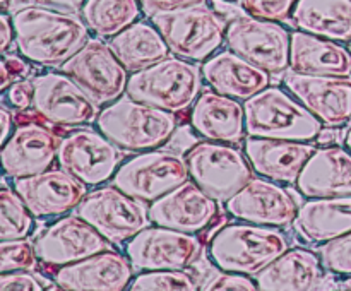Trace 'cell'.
Wrapping results in <instances>:
<instances>
[{"label": "cell", "instance_id": "f546056e", "mask_svg": "<svg viewBox=\"0 0 351 291\" xmlns=\"http://www.w3.org/2000/svg\"><path fill=\"white\" fill-rule=\"evenodd\" d=\"M291 21L305 33L351 41V0H298Z\"/></svg>", "mask_w": 351, "mask_h": 291}, {"label": "cell", "instance_id": "bcb514c9", "mask_svg": "<svg viewBox=\"0 0 351 291\" xmlns=\"http://www.w3.org/2000/svg\"><path fill=\"white\" fill-rule=\"evenodd\" d=\"M345 146L348 147V149L351 151V129L346 132V137H345Z\"/></svg>", "mask_w": 351, "mask_h": 291}, {"label": "cell", "instance_id": "484cf974", "mask_svg": "<svg viewBox=\"0 0 351 291\" xmlns=\"http://www.w3.org/2000/svg\"><path fill=\"white\" fill-rule=\"evenodd\" d=\"M290 68L300 74L351 77V53L339 41L298 29L291 33Z\"/></svg>", "mask_w": 351, "mask_h": 291}, {"label": "cell", "instance_id": "52a82bcc", "mask_svg": "<svg viewBox=\"0 0 351 291\" xmlns=\"http://www.w3.org/2000/svg\"><path fill=\"white\" fill-rule=\"evenodd\" d=\"M171 53L191 62H206L226 41V24L208 5L189 7L151 17Z\"/></svg>", "mask_w": 351, "mask_h": 291}, {"label": "cell", "instance_id": "277c9868", "mask_svg": "<svg viewBox=\"0 0 351 291\" xmlns=\"http://www.w3.org/2000/svg\"><path fill=\"white\" fill-rule=\"evenodd\" d=\"M249 137L285 140H317L322 122L291 92L281 88L263 89L243 101Z\"/></svg>", "mask_w": 351, "mask_h": 291}, {"label": "cell", "instance_id": "d590c367", "mask_svg": "<svg viewBox=\"0 0 351 291\" xmlns=\"http://www.w3.org/2000/svg\"><path fill=\"white\" fill-rule=\"evenodd\" d=\"M298 0H242L247 14L259 19L281 23L293 16Z\"/></svg>", "mask_w": 351, "mask_h": 291}, {"label": "cell", "instance_id": "44dd1931", "mask_svg": "<svg viewBox=\"0 0 351 291\" xmlns=\"http://www.w3.org/2000/svg\"><path fill=\"white\" fill-rule=\"evenodd\" d=\"M55 283L60 290L122 291L132 283V264L129 257L105 250L58 267Z\"/></svg>", "mask_w": 351, "mask_h": 291}, {"label": "cell", "instance_id": "74e56055", "mask_svg": "<svg viewBox=\"0 0 351 291\" xmlns=\"http://www.w3.org/2000/svg\"><path fill=\"white\" fill-rule=\"evenodd\" d=\"M45 288H48V284L31 274V270H10V273L0 274L2 291H41Z\"/></svg>", "mask_w": 351, "mask_h": 291}, {"label": "cell", "instance_id": "4dcf8cb0", "mask_svg": "<svg viewBox=\"0 0 351 291\" xmlns=\"http://www.w3.org/2000/svg\"><path fill=\"white\" fill-rule=\"evenodd\" d=\"M139 0H86L81 17L91 33L99 38H113L139 21Z\"/></svg>", "mask_w": 351, "mask_h": 291}, {"label": "cell", "instance_id": "ac0fdd59", "mask_svg": "<svg viewBox=\"0 0 351 291\" xmlns=\"http://www.w3.org/2000/svg\"><path fill=\"white\" fill-rule=\"evenodd\" d=\"M88 185L62 170H47L16 178L14 190L21 195L36 218H50L72 211L86 197Z\"/></svg>", "mask_w": 351, "mask_h": 291}, {"label": "cell", "instance_id": "ee69618b", "mask_svg": "<svg viewBox=\"0 0 351 291\" xmlns=\"http://www.w3.org/2000/svg\"><path fill=\"white\" fill-rule=\"evenodd\" d=\"M31 2L38 3V5L53 7V9L60 10H81L86 0H31Z\"/></svg>", "mask_w": 351, "mask_h": 291}, {"label": "cell", "instance_id": "f1b7e54d", "mask_svg": "<svg viewBox=\"0 0 351 291\" xmlns=\"http://www.w3.org/2000/svg\"><path fill=\"white\" fill-rule=\"evenodd\" d=\"M108 45L120 64L130 74L151 67L156 62L170 57L171 53L163 34L154 26L153 21L151 23L136 21L119 34L110 38Z\"/></svg>", "mask_w": 351, "mask_h": 291}, {"label": "cell", "instance_id": "4316f807", "mask_svg": "<svg viewBox=\"0 0 351 291\" xmlns=\"http://www.w3.org/2000/svg\"><path fill=\"white\" fill-rule=\"evenodd\" d=\"M295 231L308 243H328L351 233V195L317 197L298 207Z\"/></svg>", "mask_w": 351, "mask_h": 291}, {"label": "cell", "instance_id": "8fae6325", "mask_svg": "<svg viewBox=\"0 0 351 291\" xmlns=\"http://www.w3.org/2000/svg\"><path fill=\"white\" fill-rule=\"evenodd\" d=\"M226 45L269 74H283L290 68L291 33L274 21L250 14L235 17L226 26Z\"/></svg>", "mask_w": 351, "mask_h": 291}, {"label": "cell", "instance_id": "8d00e7d4", "mask_svg": "<svg viewBox=\"0 0 351 291\" xmlns=\"http://www.w3.org/2000/svg\"><path fill=\"white\" fill-rule=\"evenodd\" d=\"M202 291H256V279L252 276L239 273H230V270H221L206 279L201 284Z\"/></svg>", "mask_w": 351, "mask_h": 291}, {"label": "cell", "instance_id": "83f0119b", "mask_svg": "<svg viewBox=\"0 0 351 291\" xmlns=\"http://www.w3.org/2000/svg\"><path fill=\"white\" fill-rule=\"evenodd\" d=\"M321 255L307 249H288L283 255L261 270L256 279L263 291L317 290L322 279Z\"/></svg>", "mask_w": 351, "mask_h": 291}, {"label": "cell", "instance_id": "836d02e7", "mask_svg": "<svg viewBox=\"0 0 351 291\" xmlns=\"http://www.w3.org/2000/svg\"><path fill=\"white\" fill-rule=\"evenodd\" d=\"M36 260L34 243L27 242V238L0 242V273L33 270L36 267Z\"/></svg>", "mask_w": 351, "mask_h": 291}, {"label": "cell", "instance_id": "7402d4cb", "mask_svg": "<svg viewBox=\"0 0 351 291\" xmlns=\"http://www.w3.org/2000/svg\"><path fill=\"white\" fill-rule=\"evenodd\" d=\"M314 151L315 147L304 140L263 137H249L245 140V154L254 171L278 184H297Z\"/></svg>", "mask_w": 351, "mask_h": 291}, {"label": "cell", "instance_id": "9c48e42d", "mask_svg": "<svg viewBox=\"0 0 351 291\" xmlns=\"http://www.w3.org/2000/svg\"><path fill=\"white\" fill-rule=\"evenodd\" d=\"M75 214L95 226L110 243H123L147 228L149 212L143 202L130 197L115 185L88 192Z\"/></svg>", "mask_w": 351, "mask_h": 291}, {"label": "cell", "instance_id": "603a6c76", "mask_svg": "<svg viewBox=\"0 0 351 291\" xmlns=\"http://www.w3.org/2000/svg\"><path fill=\"white\" fill-rule=\"evenodd\" d=\"M297 187L308 199L351 195V151L332 144L315 147Z\"/></svg>", "mask_w": 351, "mask_h": 291}, {"label": "cell", "instance_id": "7a4b0ae2", "mask_svg": "<svg viewBox=\"0 0 351 291\" xmlns=\"http://www.w3.org/2000/svg\"><path fill=\"white\" fill-rule=\"evenodd\" d=\"M287 250L288 238L280 229L245 221L223 226L209 243V257L216 267L252 277Z\"/></svg>", "mask_w": 351, "mask_h": 291}, {"label": "cell", "instance_id": "d4e9b609", "mask_svg": "<svg viewBox=\"0 0 351 291\" xmlns=\"http://www.w3.org/2000/svg\"><path fill=\"white\" fill-rule=\"evenodd\" d=\"M202 75L215 91L242 101L266 89L271 81L269 72L230 48L209 57L202 65Z\"/></svg>", "mask_w": 351, "mask_h": 291}, {"label": "cell", "instance_id": "b9f144b4", "mask_svg": "<svg viewBox=\"0 0 351 291\" xmlns=\"http://www.w3.org/2000/svg\"><path fill=\"white\" fill-rule=\"evenodd\" d=\"M14 40H16V31H14L12 16H9V12H2L0 14V50L2 53H7Z\"/></svg>", "mask_w": 351, "mask_h": 291}, {"label": "cell", "instance_id": "ab89813d", "mask_svg": "<svg viewBox=\"0 0 351 291\" xmlns=\"http://www.w3.org/2000/svg\"><path fill=\"white\" fill-rule=\"evenodd\" d=\"M139 3L147 17H154L158 14L173 12L189 7L208 5V0H139Z\"/></svg>", "mask_w": 351, "mask_h": 291}, {"label": "cell", "instance_id": "681fc988", "mask_svg": "<svg viewBox=\"0 0 351 291\" xmlns=\"http://www.w3.org/2000/svg\"><path fill=\"white\" fill-rule=\"evenodd\" d=\"M230 2H235V0H230Z\"/></svg>", "mask_w": 351, "mask_h": 291}, {"label": "cell", "instance_id": "7c38bea8", "mask_svg": "<svg viewBox=\"0 0 351 291\" xmlns=\"http://www.w3.org/2000/svg\"><path fill=\"white\" fill-rule=\"evenodd\" d=\"M120 160L122 154L119 146L99 129L89 127L75 129L64 137L57 154L58 166L84 181L88 187L110 180L119 170Z\"/></svg>", "mask_w": 351, "mask_h": 291}, {"label": "cell", "instance_id": "ffe728a7", "mask_svg": "<svg viewBox=\"0 0 351 291\" xmlns=\"http://www.w3.org/2000/svg\"><path fill=\"white\" fill-rule=\"evenodd\" d=\"M62 139L40 123H24L2 146V166L7 177L21 178L50 170Z\"/></svg>", "mask_w": 351, "mask_h": 291}, {"label": "cell", "instance_id": "e0dca14e", "mask_svg": "<svg viewBox=\"0 0 351 291\" xmlns=\"http://www.w3.org/2000/svg\"><path fill=\"white\" fill-rule=\"evenodd\" d=\"M226 204L233 218L254 225L285 228L293 225L297 204L287 188L269 178H252L242 190L237 192Z\"/></svg>", "mask_w": 351, "mask_h": 291}, {"label": "cell", "instance_id": "4fadbf2b", "mask_svg": "<svg viewBox=\"0 0 351 291\" xmlns=\"http://www.w3.org/2000/svg\"><path fill=\"white\" fill-rule=\"evenodd\" d=\"M202 245L195 233L178 231L167 226H147L125 245L134 269H185L199 259Z\"/></svg>", "mask_w": 351, "mask_h": 291}, {"label": "cell", "instance_id": "1f68e13d", "mask_svg": "<svg viewBox=\"0 0 351 291\" xmlns=\"http://www.w3.org/2000/svg\"><path fill=\"white\" fill-rule=\"evenodd\" d=\"M33 231V212L14 188L0 190V240L27 238Z\"/></svg>", "mask_w": 351, "mask_h": 291}, {"label": "cell", "instance_id": "c3c4849f", "mask_svg": "<svg viewBox=\"0 0 351 291\" xmlns=\"http://www.w3.org/2000/svg\"><path fill=\"white\" fill-rule=\"evenodd\" d=\"M348 50H350V53H351V41H350V47H348Z\"/></svg>", "mask_w": 351, "mask_h": 291}, {"label": "cell", "instance_id": "7bdbcfd3", "mask_svg": "<svg viewBox=\"0 0 351 291\" xmlns=\"http://www.w3.org/2000/svg\"><path fill=\"white\" fill-rule=\"evenodd\" d=\"M0 118H2V134H0V144H5L9 137L12 136V127H14V113L7 108L5 103L0 105Z\"/></svg>", "mask_w": 351, "mask_h": 291}, {"label": "cell", "instance_id": "e575fe53", "mask_svg": "<svg viewBox=\"0 0 351 291\" xmlns=\"http://www.w3.org/2000/svg\"><path fill=\"white\" fill-rule=\"evenodd\" d=\"M319 255L326 270L341 276H351V233L322 243Z\"/></svg>", "mask_w": 351, "mask_h": 291}, {"label": "cell", "instance_id": "7dc6e473", "mask_svg": "<svg viewBox=\"0 0 351 291\" xmlns=\"http://www.w3.org/2000/svg\"><path fill=\"white\" fill-rule=\"evenodd\" d=\"M2 12H9V0H2Z\"/></svg>", "mask_w": 351, "mask_h": 291}, {"label": "cell", "instance_id": "2e32d148", "mask_svg": "<svg viewBox=\"0 0 351 291\" xmlns=\"http://www.w3.org/2000/svg\"><path fill=\"white\" fill-rule=\"evenodd\" d=\"M285 86L326 127H343L351 120V79L338 75L285 72Z\"/></svg>", "mask_w": 351, "mask_h": 291}, {"label": "cell", "instance_id": "6da1fadb", "mask_svg": "<svg viewBox=\"0 0 351 291\" xmlns=\"http://www.w3.org/2000/svg\"><path fill=\"white\" fill-rule=\"evenodd\" d=\"M16 47L41 67H62L91 36L82 17L47 5H26L12 14Z\"/></svg>", "mask_w": 351, "mask_h": 291}, {"label": "cell", "instance_id": "5bb4252c", "mask_svg": "<svg viewBox=\"0 0 351 291\" xmlns=\"http://www.w3.org/2000/svg\"><path fill=\"white\" fill-rule=\"evenodd\" d=\"M34 250L40 262L58 269L110 250V242L81 216L71 214L45 228L34 240Z\"/></svg>", "mask_w": 351, "mask_h": 291}, {"label": "cell", "instance_id": "9a60e30c", "mask_svg": "<svg viewBox=\"0 0 351 291\" xmlns=\"http://www.w3.org/2000/svg\"><path fill=\"white\" fill-rule=\"evenodd\" d=\"M33 108L51 125L79 127L98 118V105L67 74H43L33 79Z\"/></svg>", "mask_w": 351, "mask_h": 291}, {"label": "cell", "instance_id": "60d3db41", "mask_svg": "<svg viewBox=\"0 0 351 291\" xmlns=\"http://www.w3.org/2000/svg\"><path fill=\"white\" fill-rule=\"evenodd\" d=\"M3 92H5V99L10 103V106H12L14 110L24 112V110L33 106V99H34L33 81H26V79L17 81L14 82V84H10Z\"/></svg>", "mask_w": 351, "mask_h": 291}, {"label": "cell", "instance_id": "ba28073f", "mask_svg": "<svg viewBox=\"0 0 351 291\" xmlns=\"http://www.w3.org/2000/svg\"><path fill=\"white\" fill-rule=\"evenodd\" d=\"M191 178L185 156L163 149L143 151L120 164L113 185L141 202H154Z\"/></svg>", "mask_w": 351, "mask_h": 291}, {"label": "cell", "instance_id": "cb8c5ba5", "mask_svg": "<svg viewBox=\"0 0 351 291\" xmlns=\"http://www.w3.org/2000/svg\"><path fill=\"white\" fill-rule=\"evenodd\" d=\"M191 123L208 140L237 144L243 139L245 108L240 99L218 91H204L192 105Z\"/></svg>", "mask_w": 351, "mask_h": 291}, {"label": "cell", "instance_id": "d6986e66", "mask_svg": "<svg viewBox=\"0 0 351 291\" xmlns=\"http://www.w3.org/2000/svg\"><path fill=\"white\" fill-rule=\"evenodd\" d=\"M151 223L185 233H199L208 228L218 214V202L209 197L192 178L151 202Z\"/></svg>", "mask_w": 351, "mask_h": 291}, {"label": "cell", "instance_id": "f6af8a7d", "mask_svg": "<svg viewBox=\"0 0 351 291\" xmlns=\"http://www.w3.org/2000/svg\"><path fill=\"white\" fill-rule=\"evenodd\" d=\"M338 290L351 291V276H346V279H343L341 283L338 284Z\"/></svg>", "mask_w": 351, "mask_h": 291}, {"label": "cell", "instance_id": "30bf717a", "mask_svg": "<svg viewBox=\"0 0 351 291\" xmlns=\"http://www.w3.org/2000/svg\"><path fill=\"white\" fill-rule=\"evenodd\" d=\"M62 71L98 106L117 101L125 92L129 75L101 38H89L88 43L69 58Z\"/></svg>", "mask_w": 351, "mask_h": 291}, {"label": "cell", "instance_id": "3957f363", "mask_svg": "<svg viewBox=\"0 0 351 291\" xmlns=\"http://www.w3.org/2000/svg\"><path fill=\"white\" fill-rule=\"evenodd\" d=\"M96 125L122 149L143 153L158 149L171 139L177 130V116L125 96L103 108L98 113Z\"/></svg>", "mask_w": 351, "mask_h": 291}, {"label": "cell", "instance_id": "5b68a950", "mask_svg": "<svg viewBox=\"0 0 351 291\" xmlns=\"http://www.w3.org/2000/svg\"><path fill=\"white\" fill-rule=\"evenodd\" d=\"M202 77L191 60L167 57L129 75L125 94L171 113L191 108L201 94Z\"/></svg>", "mask_w": 351, "mask_h": 291}, {"label": "cell", "instance_id": "f35d334b", "mask_svg": "<svg viewBox=\"0 0 351 291\" xmlns=\"http://www.w3.org/2000/svg\"><path fill=\"white\" fill-rule=\"evenodd\" d=\"M27 60V58H26ZM24 58L17 57V55L3 53L2 58V75H0V89L5 91L10 84L17 81H23L29 75V64Z\"/></svg>", "mask_w": 351, "mask_h": 291}, {"label": "cell", "instance_id": "8992f818", "mask_svg": "<svg viewBox=\"0 0 351 291\" xmlns=\"http://www.w3.org/2000/svg\"><path fill=\"white\" fill-rule=\"evenodd\" d=\"M185 161L192 180L216 202H228L254 178L249 157L233 144L206 139L187 151Z\"/></svg>", "mask_w": 351, "mask_h": 291}, {"label": "cell", "instance_id": "d6a6232c", "mask_svg": "<svg viewBox=\"0 0 351 291\" xmlns=\"http://www.w3.org/2000/svg\"><path fill=\"white\" fill-rule=\"evenodd\" d=\"M132 291H194L197 283L184 269L144 270L130 283Z\"/></svg>", "mask_w": 351, "mask_h": 291}]
</instances>
